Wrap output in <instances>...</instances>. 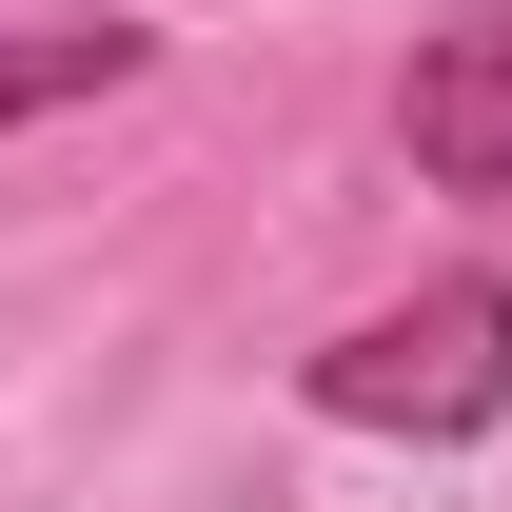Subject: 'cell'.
<instances>
[{
	"label": "cell",
	"mask_w": 512,
	"mask_h": 512,
	"mask_svg": "<svg viewBox=\"0 0 512 512\" xmlns=\"http://www.w3.org/2000/svg\"><path fill=\"white\" fill-rule=\"evenodd\" d=\"M316 414L335 434H493L512 414V296L493 276H434V296H394L316 355Z\"/></svg>",
	"instance_id": "6da1fadb"
},
{
	"label": "cell",
	"mask_w": 512,
	"mask_h": 512,
	"mask_svg": "<svg viewBox=\"0 0 512 512\" xmlns=\"http://www.w3.org/2000/svg\"><path fill=\"white\" fill-rule=\"evenodd\" d=\"M414 158H434L453 197L512 217V0H473V20L414 40Z\"/></svg>",
	"instance_id": "7a4b0ae2"
},
{
	"label": "cell",
	"mask_w": 512,
	"mask_h": 512,
	"mask_svg": "<svg viewBox=\"0 0 512 512\" xmlns=\"http://www.w3.org/2000/svg\"><path fill=\"white\" fill-rule=\"evenodd\" d=\"M119 79H138L119 20H0V138H20V119H60V99H119Z\"/></svg>",
	"instance_id": "3957f363"
}]
</instances>
